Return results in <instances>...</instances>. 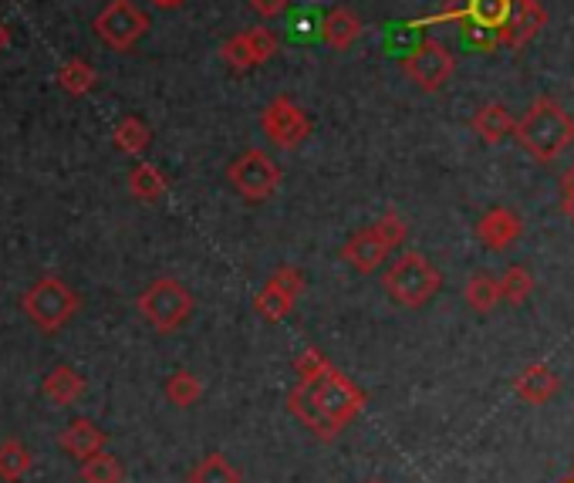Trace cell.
Returning a JSON list of instances; mask_svg holds the SVG:
<instances>
[{
    "instance_id": "1",
    "label": "cell",
    "mask_w": 574,
    "mask_h": 483,
    "mask_svg": "<svg viewBox=\"0 0 574 483\" xmlns=\"http://www.w3.org/2000/svg\"><path fill=\"white\" fill-rule=\"evenodd\" d=\"M513 139L537 163L558 160L574 142V115L551 96H540L513 126Z\"/></svg>"
},
{
    "instance_id": "2",
    "label": "cell",
    "mask_w": 574,
    "mask_h": 483,
    "mask_svg": "<svg viewBox=\"0 0 574 483\" xmlns=\"http://www.w3.org/2000/svg\"><path fill=\"white\" fill-rule=\"evenodd\" d=\"M521 0H446V4L416 21V27L430 24H463L473 35H487V48H497V38L503 35V27L518 14Z\"/></svg>"
},
{
    "instance_id": "3",
    "label": "cell",
    "mask_w": 574,
    "mask_h": 483,
    "mask_svg": "<svg viewBox=\"0 0 574 483\" xmlns=\"http://www.w3.org/2000/svg\"><path fill=\"white\" fill-rule=\"evenodd\" d=\"M382 288L403 308H426L443 288V275L430 257L406 251L388 264V270L382 275Z\"/></svg>"
},
{
    "instance_id": "4",
    "label": "cell",
    "mask_w": 574,
    "mask_h": 483,
    "mask_svg": "<svg viewBox=\"0 0 574 483\" xmlns=\"http://www.w3.org/2000/svg\"><path fill=\"white\" fill-rule=\"evenodd\" d=\"M21 308L41 331L54 335V331H62L78 315V294L62 278L44 275V278H38L31 288L24 291Z\"/></svg>"
},
{
    "instance_id": "5",
    "label": "cell",
    "mask_w": 574,
    "mask_h": 483,
    "mask_svg": "<svg viewBox=\"0 0 574 483\" xmlns=\"http://www.w3.org/2000/svg\"><path fill=\"white\" fill-rule=\"evenodd\" d=\"M136 308L149 325L160 331V335H169V331L183 328L190 321L196 301H193L187 284H179L176 278H160L139 294Z\"/></svg>"
},
{
    "instance_id": "6",
    "label": "cell",
    "mask_w": 574,
    "mask_h": 483,
    "mask_svg": "<svg viewBox=\"0 0 574 483\" xmlns=\"http://www.w3.org/2000/svg\"><path fill=\"white\" fill-rule=\"evenodd\" d=\"M227 179H230V187L244 196L247 203H264L278 193L281 187V166L275 163V156L264 153V149H247V153H240L230 169H227Z\"/></svg>"
},
{
    "instance_id": "7",
    "label": "cell",
    "mask_w": 574,
    "mask_h": 483,
    "mask_svg": "<svg viewBox=\"0 0 574 483\" xmlns=\"http://www.w3.org/2000/svg\"><path fill=\"white\" fill-rule=\"evenodd\" d=\"M403 72L409 75L416 88H422V92H439V88L452 78V72H457V58H452V51L443 41L422 38L403 58Z\"/></svg>"
},
{
    "instance_id": "8",
    "label": "cell",
    "mask_w": 574,
    "mask_h": 483,
    "mask_svg": "<svg viewBox=\"0 0 574 483\" xmlns=\"http://www.w3.org/2000/svg\"><path fill=\"white\" fill-rule=\"evenodd\" d=\"M260 129L278 149H297L311 136V118L291 96H275L260 112Z\"/></svg>"
},
{
    "instance_id": "9",
    "label": "cell",
    "mask_w": 574,
    "mask_h": 483,
    "mask_svg": "<svg viewBox=\"0 0 574 483\" xmlns=\"http://www.w3.org/2000/svg\"><path fill=\"white\" fill-rule=\"evenodd\" d=\"M301 294H305V275H301L297 267L284 264V267H278L275 275L264 281V288L254 294V312H257L264 321L278 325V321H284V318L294 312V305H297Z\"/></svg>"
},
{
    "instance_id": "10",
    "label": "cell",
    "mask_w": 574,
    "mask_h": 483,
    "mask_svg": "<svg viewBox=\"0 0 574 483\" xmlns=\"http://www.w3.org/2000/svg\"><path fill=\"white\" fill-rule=\"evenodd\" d=\"M145 31H149V17L132 4V0H112V4L95 17V35L112 51H132Z\"/></svg>"
},
{
    "instance_id": "11",
    "label": "cell",
    "mask_w": 574,
    "mask_h": 483,
    "mask_svg": "<svg viewBox=\"0 0 574 483\" xmlns=\"http://www.w3.org/2000/svg\"><path fill=\"white\" fill-rule=\"evenodd\" d=\"M278 51H281V41L270 27H247V31H237L233 38L220 45L224 65L233 72H254L267 65Z\"/></svg>"
},
{
    "instance_id": "12",
    "label": "cell",
    "mask_w": 574,
    "mask_h": 483,
    "mask_svg": "<svg viewBox=\"0 0 574 483\" xmlns=\"http://www.w3.org/2000/svg\"><path fill=\"white\" fill-rule=\"evenodd\" d=\"M308 382L315 385L321 406L331 412V419H335L342 430L361 412V406H366V392H361L352 379H345L335 366H331L328 372H321L318 379H308Z\"/></svg>"
},
{
    "instance_id": "13",
    "label": "cell",
    "mask_w": 574,
    "mask_h": 483,
    "mask_svg": "<svg viewBox=\"0 0 574 483\" xmlns=\"http://www.w3.org/2000/svg\"><path fill=\"white\" fill-rule=\"evenodd\" d=\"M288 409H291V416L305 427L308 433H315L318 440H335L339 433H342V427L335 419H331V412L321 406V399H318V392H315V385L308 382V379H297L294 385H291V392H288Z\"/></svg>"
},
{
    "instance_id": "14",
    "label": "cell",
    "mask_w": 574,
    "mask_h": 483,
    "mask_svg": "<svg viewBox=\"0 0 574 483\" xmlns=\"http://www.w3.org/2000/svg\"><path fill=\"white\" fill-rule=\"evenodd\" d=\"M521 233H524V220L518 209H510V206L487 209L476 224V240L487 251H510L521 240Z\"/></svg>"
},
{
    "instance_id": "15",
    "label": "cell",
    "mask_w": 574,
    "mask_h": 483,
    "mask_svg": "<svg viewBox=\"0 0 574 483\" xmlns=\"http://www.w3.org/2000/svg\"><path fill=\"white\" fill-rule=\"evenodd\" d=\"M388 251L392 247L382 240V233L375 227H366V230L352 233L345 244H342V260L352 270H358V275H375V270L385 264Z\"/></svg>"
},
{
    "instance_id": "16",
    "label": "cell",
    "mask_w": 574,
    "mask_h": 483,
    "mask_svg": "<svg viewBox=\"0 0 574 483\" xmlns=\"http://www.w3.org/2000/svg\"><path fill=\"white\" fill-rule=\"evenodd\" d=\"M544 24H548V11H544L537 0H521L518 14H513V21L503 27V35L497 38V48H510V51L527 48Z\"/></svg>"
},
{
    "instance_id": "17",
    "label": "cell",
    "mask_w": 574,
    "mask_h": 483,
    "mask_svg": "<svg viewBox=\"0 0 574 483\" xmlns=\"http://www.w3.org/2000/svg\"><path fill=\"white\" fill-rule=\"evenodd\" d=\"M513 392H518V396L531 406H544L561 392V379L551 366H544V361H531V366L513 379Z\"/></svg>"
},
{
    "instance_id": "18",
    "label": "cell",
    "mask_w": 574,
    "mask_h": 483,
    "mask_svg": "<svg viewBox=\"0 0 574 483\" xmlns=\"http://www.w3.org/2000/svg\"><path fill=\"white\" fill-rule=\"evenodd\" d=\"M361 35H366V24H361V17L348 8H331L324 24H321L324 45L335 48V51H348Z\"/></svg>"
},
{
    "instance_id": "19",
    "label": "cell",
    "mask_w": 574,
    "mask_h": 483,
    "mask_svg": "<svg viewBox=\"0 0 574 483\" xmlns=\"http://www.w3.org/2000/svg\"><path fill=\"white\" fill-rule=\"evenodd\" d=\"M105 440L109 436L95 427L92 419H75L72 427H65L62 436H58L62 449L68 453V457H75V460H88V457H95V453H102Z\"/></svg>"
},
{
    "instance_id": "20",
    "label": "cell",
    "mask_w": 574,
    "mask_h": 483,
    "mask_svg": "<svg viewBox=\"0 0 574 483\" xmlns=\"http://www.w3.org/2000/svg\"><path fill=\"white\" fill-rule=\"evenodd\" d=\"M470 126H473V132L487 142V145H500L503 139H510L513 136V115L507 112V105L503 102H487V105H480L476 112H473V118H470Z\"/></svg>"
},
{
    "instance_id": "21",
    "label": "cell",
    "mask_w": 574,
    "mask_h": 483,
    "mask_svg": "<svg viewBox=\"0 0 574 483\" xmlns=\"http://www.w3.org/2000/svg\"><path fill=\"white\" fill-rule=\"evenodd\" d=\"M81 392H85V379L75 369H68V366L51 369L48 379H44V396L51 403H58V406H72Z\"/></svg>"
},
{
    "instance_id": "22",
    "label": "cell",
    "mask_w": 574,
    "mask_h": 483,
    "mask_svg": "<svg viewBox=\"0 0 574 483\" xmlns=\"http://www.w3.org/2000/svg\"><path fill=\"white\" fill-rule=\"evenodd\" d=\"M58 85H62L65 96L81 99L99 85V72L88 62H81V58H72V62H65L62 68H58Z\"/></svg>"
},
{
    "instance_id": "23",
    "label": "cell",
    "mask_w": 574,
    "mask_h": 483,
    "mask_svg": "<svg viewBox=\"0 0 574 483\" xmlns=\"http://www.w3.org/2000/svg\"><path fill=\"white\" fill-rule=\"evenodd\" d=\"M129 190L142 203H156V200L166 196L169 187H166V176L153 163H136L132 173H129Z\"/></svg>"
},
{
    "instance_id": "24",
    "label": "cell",
    "mask_w": 574,
    "mask_h": 483,
    "mask_svg": "<svg viewBox=\"0 0 574 483\" xmlns=\"http://www.w3.org/2000/svg\"><path fill=\"white\" fill-rule=\"evenodd\" d=\"M112 142H115L118 153H126V156H142L145 149H149V142H153V129H149V126L142 123V118L129 115V118H123V123L115 126Z\"/></svg>"
},
{
    "instance_id": "25",
    "label": "cell",
    "mask_w": 574,
    "mask_h": 483,
    "mask_svg": "<svg viewBox=\"0 0 574 483\" xmlns=\"http://www.w3.org/2000/svg\"><path fill=\"white\" fill-rule=\"evenodd\" d=\"M500 278L487 275V270H480V275H473L467 281V305L480 315H490L497 305H500Z\"/></svg>"
},
{
    "instance_id": "26",
    "label": "cell",
    "mask_w": 574,
    "mask_h": 483,
    "mask_svg": "<svg viewBox=\"0 0 574 483\" xmlns=\"http://www.w3.org/2000/svg\"><path fill=\"white\" fill-rule=\"evenodd\" d=\"M31 467H35V457L21 440L0 443V480L17 483V480H24L27 473H31Z\"/></svg>"
},
{
    "instance_id": "27",
    "label": "cell",
    "mask_w": 574,
    "mask_h": 483,
    "mask_svg": "<svg viewBox=\"0 0 574 483\" xmlns=\"http://www.w3.org/2000/svg\"><path fill=\"white\" fill-rule=\"evenodd\" d=\"M166 399L173 406H179V409H190V406H196L203 399V382L193 372L179 369V372H173L166 379Z\"/></svg>"
},
{
    "instance_id": "28",
    "label": "cell",
    "mask_w": 574,
    "mask_h": 483,
    "mask_svg": "<svg viewBox=\"0 0 574 483\" xmlns=\"http://www.w3.org/2000/svg\"><path fill=\"white\" fill-rule=\"evenodd\" d=\"M187 483H244V480H240V473L230 467L227 457H220V453H209V457H203L190 470Z\"/></svg>"
},
{
    "instance_id": "29",
    "label": "cell",
    "mask_w": 574,
    "mask_h": 483,
    "mask_svg": "<svg viewBox=\"0 0 574 483\" xmlns=\"http://www.w3.org/2000/svg\"><path fill=\"white\" fill-rule=\"evenodd\" d=\"M534 291V275L524 264H510L503 275H500V297L507 305H524Z\"/></svg>"
},
{
    "instance_id": "30",
    "label": "cell",
    "mask_w": 574,
    "mask_h": 483,
    "mask_svg": "<svg viewBox=\"0 0 574 483\" xmlns=\"http://www.w3.org/2000/svg\"><path fill=\"white\" fill-rule=\"evenodd\" d=\"M126 470L123 463H118V457H112V453H95V457L81 460V480L85 483H123Z\"/></svg>"
},
{
    "instance_id": "31",
    "label": "cell",
    "mask_w": 574,
    "mask_h": 483,
    "mask_svg": "<svg viewBox=\"0 0 574 483\" xmlns=\"http://www.w3.org/2000/svg\"><path fill=\"white\" fill-rule=\"evenodd\" d=\"M379 233H382V240H385V244L392 247V251H396V247H403L406 244V237H409V227H406V220L399 217V209H385V214L372 224Z\"/></svg>"
},
{
    "instance_id": "32",
    "label": "cell",
    "mask_w": 574,
    "mask_h": 483,
    "mask_svg": "<svg viewBox=\"0 0 574 483\" xmlns=\"http://www.w3.org/2000/svg\"><path fill=\"white\" fill-rule=\"evenodd\" d=\"M331 369V361L318 352V348H305L297 358H294V372L297 379H318L321 372Z\"/></svg>"
},
{
    "instance_id": "33",
    "label": "cell",
    "mask_w": 574,
    "mask_h": 483,
    "mask_svg": "<svg viewBox=\"0 0 574 483\" xmlns=\"http://www.w3.org/2000/svg\"><path fill=\"white\" fill-rule=\"evenodd\" d=\"M291 8V0H251V11L264 21H275Z\"/></svg>"
},
{
    "instance_id": "34",
    "label": "cell",
    "mask_w": 574,
    "mask_h": 483,
    "mask_svg": "<svg viewBox=\"0 0 574 483\" xmlns=\"http://www.w3.org/2000/svg\"><path fill=\"white\" fill-rule=\"evenodd\" d=\"M561 196H574V166L561 173Z\"/></svg>"
},
{
    "instance_id": "35",
    "label": "cell",
    "mask_w": 574,
    "mask_h": 483,
    "mask_svg": "<svg viewBox=\"0 0 574 483\" xmlns=\"http://www.w3.org/2000/svg\"><path fill=\"white\" fill-rule=\"evenodd\" d=\"M156 8H163V11H176V8H183L187 0H153Z\"/></svg>"
},
{
    "instance_id": "36",
    "label": "cell",
    "mask_w": 574,
    "mask_h": 483,
    "mask_svg": "<svg viewBox=\"0 0 574 483\" xmlns=\"http://www.w3.org/2000/svg\"><path fill=\"white\" fill-rule=\"evenodd\" d=\"M11 45V27L4 24V21H0V51H4Z\"/></svg>"
},
{
    "instance_id": "37",
    "label": "cell",
    "mask_w": 574,
    "mask_h": 483,
    "mask_svg": "<svg viewBox=\"0 0 574 483\" xmlns=\"http://www.w3.org/2000/svg\"><path fill=\"white\" fill-rule=\"evenodd\" d=\"M561 209H564V217L574 224V196H564V200H561Z\"/></svg>"
},
{
    "instance_id": "38",
    "label": "cell",
    "mask_w": 574,
    "mask_h": 483,
    "mask_svg": "<svg viewBox=\"0 0 574 483\" xmlns=\"http://www.w3.org/2000/svg\"><path fill=\"white\" fill-rule=\"evenodd\" d=\"M561 483H574V470H571V473H567V476H564Z\"/></svg>"
},
{
    "instance_id": "39",
    "label": "cell",
    "mask_w": 574,
    "mask_h": 483,
    "mask_svg": "<svg viewBox=\"0 0 574 483\" xmlns=\"http://www.w3.org/2000/svg\"><path fill=\"white\" fill-rule=\"evenodd\" d=\"M369 483H382V480H369Z\"/></svg>"
}]
</instances>
